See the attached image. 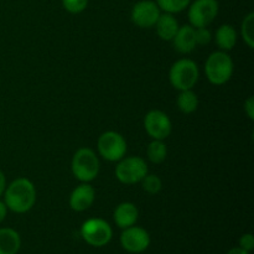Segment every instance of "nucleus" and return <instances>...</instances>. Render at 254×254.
Listing matches in <instances>:
<instances>
[{
	"label": "nucleus",
	"mask_w": 254,
	"mask_h": 254,
	"mask_svg": "<svg viewBox=\"0 0 254 254\" xmlns=\"http://www.w3.org/2000/svg\"><path fill=\"white\" fill-rule=\"evenodd\" d=\"M5 205L16 213H25L36 202V189L29 179L20 178L12 181L4 191Z\"/></svg>",
	"instance_id": "nucleus-1"
},
{
	"label": "nucleus",
	"mask_w": 254,
	"mask_h": 254,
	"mask_svg": "<svg viewBox=\"0 0 254 254\" xmlns=\"http://www.w3.org/2000/svg\"><path fill=\"white\" fill-rule=\"evenodd\" d=\"M233 61L226 51H216L207 57L205 73L208 81L216 86L225 84L233 74Z\"/></svg>",
	"instance_id": "nucleus-2"
},
{
	"label": "nucleus",
	"mask_w": 254,
	"mask_h": 254,
	"mask_svg": "<svg viewBox=\"0 0 254 254\" xmlns=\"http://www.w3.org/2000/svg\"><path fill=\"white\" fill-rule=\"evenodd\" d=\"M72 174L77 180L89 183L99 173V160L96 153L89 148H81L74 153L71 163Z\"/></svg>",
	"instance_id": "nucleus-3"
},
{
	"label": "nucleus",
	"mask_w": 254,
	"mask_h": 254,
	"mask_svg": "<svg viewBox=\"0 0 254 254\" xmlns=\"http://www.w3.org/2000/svg\"><path fill=\"white\" fill-rule=\"evenodd\" d=\"M200 71L195 61L189 59H183L176 61L171 66L169 72V79L174 88L179 91H186V89H192L195 84L197 83Z\"/></svg>",
	"instance_id": "nucleus-4"
},
{
	"label": "nucleus",
	"mask_w": 254,
	"mask_h": 254,
	"mask_svg": "<svg viewBox=\"0 0 254 254\" xmlns=\"http://www.w3.org/2000/svg\"><path fill=\"white\" fill-rule=\"evenodd\" d=\"M148 174V165L140 156H129L119 160L116 166V176L122 184L133 185L140 183Z\"/></svg>",
	"instance_id": "nucleus-5"
},
{
	"label": "nucleus",
	"mask_w": 254,
	"mask_h": 254,
	"mask_svg": "<svg viewBox=\"0 0 254 254\" xmlns=\"http://www.w3.org/2000/svg\"><path fill=\"white\" fill-rule=\"evenodd\" d=\"M81 236L89 246L103 247L111 242L113 231L109 223L102 218H89L82 225Z\"/></svg>",
	"instance_id": "nucleus-6"
},
{
	"label": "nucleus",
	"mask_w": 254,
	"mask_h": 254,
	"mask_svg": "<svg viewBox=\"0 0 254 254\" xmlns=\"http://www.w3.org/2000/svg\"><path fill=\"white\" fill-rule=\"evenodd\" d=\"M218 6L217 0H195L190 2L189 7V20L193 27H207L217 17Z\"/></svg>",
	"instance_id": "nucleus-7"
},
{
	"label": "nucleus",
	"mask_w": 254,
	"mask_h": 254,
	"mask_svg": "<svg viewBox=\"0 0 254 254\" xmlns=\"http://www.w3.org/2000/svg\"><path fill=\"white\" fill-rule=\"evenodd\" d=\"M98 153L108 161H119L127 153V141L117 131H106L98 139Z\"/></svg>",
	"instance_id": "nucleus-8"
},
{
	"label": "nucleus",
	"mask_w": 254,
	"mask_h": 254,
	"mask_svg": "<svg viewBox=\"0 0 254 254\" xmlns=\"http://www.w3.org/2000/svg\"><path fill=\"white\" fill-rule=\"evenodd\" d=\"M161 10L153 0H141L131 9V21L141 29H150L155 26Z\"/></svg>",
	"instance_id": "nucleus-9"
},
{
	"label": "nucleus",
	"mask_w": 254,
	"mask_h": 254,
	"mask_svg": "<svg viewBox=\"0 0 254 254\" xmlns=\"http://www.w3.org/2000/svg\"><path fill=\"white\" fill-rule=\"evenodd\" d=\"M144 128L149 136L155 140H164L171 133V121L164 112L154 109L150 111L144 118Z\"/></svg>",
	"instance_id": "nucleus-10"
},
{
	"label": "nucleus",
	"mask_w": 254,
	"mask_h": 254,
	"mask_svg": "<svg viewBox=\"0 0 254 254\" xmlns=\"http://www.w3.org/2000/svg\"><path fill=\"white\" fill-rule=\"evenodd\" d=\"M121 245L127 252L141 253L148 250L150 245V236L148 231L138 226L124 228L121 235Z\"/></svg>",
	"instance_id": "nucleus-11"
},
{
	"label": "nucleus",
	"mask_w": 254,
	"mask_h": 254,
	"mask_svg": "<svg viewBox=\"0 0 254 254\" xmlns=\"http://www.w3.org/2000/svg\"><path fill=\"white\" fill-rule=\"evenodd\" d=\"M96 198V191L88 183L77 186L69 196V207L76 212H82L91 207Z\"/></svg>",
	"instance_id": "nucleus-12"
},
{
	"label": "nucleus",
	"mask_w": 254,
	"mask_h": 254,
	"mask_svg": "<svg viewBox=\"0 0 254 254\" xmlns=\"http://www.w3.org/2000/svg\"><path fill=\"white\" fill-rule=\"evenodd\" d=\"M171 41L174 42V47L180 54H190L196 49V35L195 27L191 25H184L179 27L175 37Z\"/></svg>",
	"instance_id": "nucleus-13"
},
{
	"label": "nucleus",
	"mask_w": 254,
	"mask_h": 254,
	"mask_svg": "<svg viewBox=\"0 0 254 254\" xmlns=\"http://www.w3.org/2000/svg\"><path fill=\"white\" fill-rule=\"evenodd\" d=\"M138 217V208L131 202H122L114 210V222L119 228H123V230L135 225Z\"/></svg>",
	"instance_id": "nucleus-14"
},
{
	"label": "nucleus",
	"mask_w": 254,
	"mask_h": 254,
	"mask_svg": "<svg viewBox=\"0 0 254 254\" xmlns=\"http://www.w3.org/2000/svg\"><path fill=\"white\" fill-rule=\"evenodd\" d=\"M179 27L180 26H179L178 20L174 17L173 14H169V12L160 14L155 24V29L159 37L161 40H165V41H171L175 37Z\"/></svg>",
	"instance_id": "nucleus-15"
},
{
	"label": "nucleus",
	"mask_w": 254,
	"mask_h": 254,
	"mask_svg": "<svg viewBox=\"0 0 254 254\" xmlns=\"http://www.w3.org/2000/svg\"><path fill=\"white\" fill-rule=\"evenodd\" d=\"M21 246L20 235L12 228H0V254H16Z\"/></svg>",
	"instance_id": "nucleus-16"
},
{
	"label": "nucleus",
	"mask_w": 254,
	"mask_h": 254,
	"mask_svg": "<svg viewBox=\"0 0 254 254\" xmlns=\"http://www.w3.org/2000/svg\"><path fill=\"white\" fill-rule=\"evenodd\" d=\"M237 42V32L235 27L225 24L220 26L216 31V44L222 51H230L235 47Z\"/></svg>",
	"instance_id": "nucleus-17"
},
{
	"label": "nucleus",
	"mask_w": 254,
	"mask_h": 254,
	"mask_svg": "<svg viewBox=\"0 0 254 254\" xmlns=\"http://www.w3.org/2000/svg\"><path fill=\"white\" fill-rule=\"evenodd\" d=\"M178 107L183 113H193L198 107V98L195 92H192V89L181 91L178 97Z\"/></svg>",
	"instance_id": "nucleus-18"
},
{
	"label": "nucleus",
	"mask_w": 254,
	"mask_h": 254,
	"mask_svg": "<svg viewBox=\"0 0 254 254\" xmlns=\"http://www.w3.org/2000/svg\"><path fill=\"white\" fill-rule=\"evenodd\" d=\"M146 154H148V158L151 163L161 164L166 159V155H168V148H166L163 140H155L154 139L149 144Z\"/></svg>",
	"instance_id": "nucleus-19"
},
{
	"label": "nucleus",
	"mask_w": 254,
	"mask_h": 254,
	"mask_svg": "<svg viewBox=\"0 0 254 254\" xmlns=\"http://www.w3.org/2000/svg\"><path fill=\"white\" fill-rule=\"evenodd\" d=\"M159 9L169 14H178L189 7L191 0H156Z\"/></svg>",
	"instance_id": "nucleus-20"
},
{
	"label": "nucleus",
	"mask_w": 254,
	"mask_h": 254,
	"mask_svg": "<svg viewBox=\"0 0 254 254\" xmlns=\"http://www.w3.org/2000/svg\"><path fill=\"white\" fill-rule=\"evenodd\" d=\"M241 34L243 40L247 44L250 49L254 47V12H250L247 16L243 19L242 27H241Z\"/></svg>",
	"instance_id": "nucleus-21"
},
{
	"label": "nucleus",
	"mask_w": 254,
	"mask_h": 254,
	"mask_svg": "<svg viewBox=\"0 0 254 254\" xmlns=\"http://www.w3.org/2000/svg\"><path fill=\"white\" fill-rule=\"evenodd\" d=\"M143 183V189L150 195H155V193L160 192L161 188H163V183H161L160 178L156 175H148L146 174L145 178L141 180Z\"/></svg>",
	"instance_id": "nucleus-22"
},
{
	"label": "nucleus",
	"mask_w": 254,
	"mask_h": 254,
	"mask_svg": "<svg viewBox=\"0 0 254 254\" xmlns=\"http://www.w3.org/2000/svg\"><path fill=\"white\" fill-rule=\"evenodd\" d=\"M62 5L71 14H79L86 10L88 0H62Z\"/></svg>",
	"instance_id": "nucleus-23"
},
{
	"label": "nucleus",
	"mask_w": 254,
	"mask_h": 254,
	"mask_svg": "<svg viewBox=\"0 0 254 254\" xmlns=\"http://www.w3.org/2000/svg\"><path fill=\"white\" fill-rule=\"evenodd\" d=\"M195 35L197 45H207L212 39L211 31L207 27H197V29H195Z\"/></svg>",
	"instance_id": "nucleus-24"
},
{
	"label": "nucleus",
	"mask_w": 254,
	"mask_h": 254,
	"mask_svg": "<svg viewBox=\"0 0 254 254\" xmlns=\"http://www.w3.org/2000/svg\"><path fill=\"white\" fill-rule=\"evenodd\" d=\"M240 247L247 252H252L254 248V237L252 233H246L240 238Z\"/></svg>",
	"instance_id": "nucleus-25"
},
{
	"label": "nucleus",
	"mask_w": 254,
	"mask_h": 254,
	"mask_svg": "<svg viewBox=\"0 0 254 254\" xmlns=\"http://www.w3.org/2000/svg\"><path fill=\"white\" fill-rule=\"evenodd\" d=\"M245 112L248 116L251 121L254 119V98L253 97H248L247 101L245 102Z\"/></svg>",
	"instance_id": "nucleus-26"
},
{
	"label": "nucleus",
	"mask_w": 254,
	"mask_h": 254,
	"mask_svg": "<svg viewBox=\"0 0 254 254\" xmlns=\"http://www.w3.org/2000/svg\"><path fill=\"white\" fill-rule=\"evenodd\" d=\"M5 189H6V179H5L4 173L0 170V196L4 193Z\"/></svg>",
	"instance_id": "nucleus-27"
},
{
	"label": "nucleus",
	"mask_w": 254,
	"mask_h": 254,
	"mask_svg": "<svg viewBox=\"0 0 254 254\" xmlns=\"http://www.w3.org/2000/svg\"><path fill=\"white\" fill-rule=\"evenodd\" d=\"M6 213H7L6 205H5V202H1V201H0V223L5 220V217H6Z\"/></svg>",
	"instance_id": "nucleus-28"
},
{
	"label": "nucleus",
	"mask_w": 254,
	"mask_h": 254,
	"mask_svg": "<svg viewBox=\"0 0 254 254\" xmlns=\"http://www.w3.org/2000/svg\"><path fill=\"white\" fill-rule=\"evenodd\" d=\"M226 254H250V252L242 250L241 247H235V248H231V250L228 251V252Z\"/></svg>",
	"instance_id": "nucleus-29"
}]
</instances>
